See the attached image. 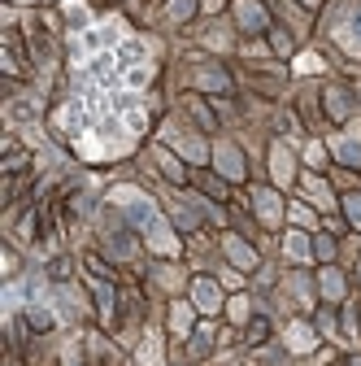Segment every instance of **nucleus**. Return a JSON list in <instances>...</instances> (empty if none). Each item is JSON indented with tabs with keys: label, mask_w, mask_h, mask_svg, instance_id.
I'll return each instance as SVG.
<instances>
[{
	"label": "nucleus",
	"mask_w": 361,
	"mask_h": 366,
	"mask_svg": "<svg viewBox=\"0 0 361 366\" xmlns=\"http://www.w3.org/2000/svg\"><path fill=\"white\" fill-rule=\"evenodd\" d=\"M200 5H205V9L213 14V9H222V0H200Z\"/></svg>",
	"instance_id": "28"
},
{
	"label": "nucleus",
	"mask_w": 361,
	"mask_h": 366,
	"mask_svg": "<svg viewBox=\"0 0 361 366\" xmlns=\"http://www.w3.org/2000/svg\"><path fill=\"white\" fill-rule=\"evenodd\" d=\"M313 253H318V257H335V244H331V236H318V240H313Z\"/></svg>",
	"instance_id": "25"
},
{
	"label": "nucleus",
	"mask_w": 361,
	"mask_h": 366,
	"mask_svg": "<svg viewBox=\"0 0 361 366\" xmlns=\"http://www.w3.org/2000/svg\"><path fill=\"white\" fill-rule=\"evenodd\" d=\"M235 18H240L244 31H265L270 26V18H265V9L257 5V0H235Z\"/></svg>",
	"instance_id": "9"
},
{
	"label": "nucleus",
	"mask_w": 361,
	"mask_h": 366,
	"mask_svg": "<svg viewBox=\"0 0 361 366\" xmlns=\"http://www.w3.org/2000/svg\"><path fill=\"white\" fill-rule=\"evenodd\" d=\"M331 149H335V157H340L344 166H357V170H361V131H357V127H348L344 135H335Z\"/></svg>",
	"instance_id": "6"
},
{
	"label": "nucleus",
	"mask_w": 361,
	"mask_h": 366,
	"mask_svg": "<svg viewBox=\"0 0 361 366\" xmlns=\"http://www.w3.org/2000/svg\"><path fill=\"white\" fill-rule=\"evenodd\" d=\"M196 14V0H170V18L174 22H188Z\"/></svg>",
	"instance_id": "19"
},
{
	"label": "nucleus",
	"mask_w": 361,
	"mask_h": 366,
	"mask_svg": "<svg viewBox=\"0 0 361 366\" xmlns=\"http://www.w3.org/2000/svg\"><path fill=\"white\" fill-rule=\"evenodd\" d=\"M292 222H300V227H309V222H313V214H309V205H292Z\"/></svg>",
	"instance_id": "26"
},
{
	"label": "nucleus",
	"mask_w": 361,
	"mask_h": 366,
	"mask_svg": "<svg viewBox=\"0 0 361 366\" xmlns=\"http://www.w3.org/2000/svg\"><path fill=\"white\" fill-rule=\"evenodd\" d=\"M283 340H288V349H292V353H309L313 345H318V336H313V327H309V323H288V336H283Z\"/></svg>",
	"instance_id": "11"
},
{
	"label": "nucleus",
	"mask_w": 361,
	"mask_h": 366,
	"mask_svg": "<svg viewBox=\"0 0 361 366\" xmlns=\"http://www.w3.org/2000/svg\"><path fill=\"white\" fill-rule=\"evenodd\" d=\"M192 305H196L200 314H218V310H222V288H218L213 280H196V284H192Z\"/></svg>",
	"instance_id": "7"
},
{
	"label": "nucleus",
	"mask_w": 361,
	"mask_h": 366,
	"mask_svg": "<svg viewBox=\"0 0 361 366\" xmlns=\"http://www.w3.org/2000/svg\"><path fill=\"white\" fill-rule=\"evenodd\" d=\"M161 135H166V144H174V149L183 153L188 162H205V157H209V149H205V144L196 140V135H188L183 127H174V122H166V131H161Z\"/></svg>",
	"instance_id": "3"
},
{
	"label": "nucleus",
	"mask_w": 361,
	"mask_h": 366,
	"mask_svg": "<svg viewBox=\"0 0 361 366\" xmlns=\"http://www.w3.org/2000/svg\"><path fill=\"white\" fill-rule=\"evenodd\" d=\"M327 114L331 118H348L352 114V97H348L344 87H327Z\"/></svg>",
	"instance_id": "16"
},
{
	"label": "nucleus",
	"mask_w": 361,
	"mask_h": 366,
	"mask_svg": "<svg viewBox=\"0 0 361 366\" xmlns=\"http://www.w3.org/2000/svg\"><path fill=\"white\" fill-rule=\"evenodd\" d=\"M270 174H275V183H279V188H288V183L296 179V157H292L283 144H275V149H270Z\"/></svg>",
	"instance_id": "8"
},
{
	"label": "nucleus",
	"mask_w": 361,
	"mask_h": 366,
	"mask_svg": "<svg viewBox=\"0 0 361 366\" xmlns=\"http://www.w3.org/2000/svg\"><path fill=\"white\" fill-rule=\"evenodd\" d=\"M331 35L348 57H361V0H348L340 9V18L331 22Z\"/></svg>",
	"instance_id": "2"
},
{
	"label": "nucleus",
	"mask_w": 361,
	"mask_h": 366,
	"mask_svg": "<svg viewBox=\"0 0 361 366\" xmlns=\"http://www.w3.org/2000/svg\"><path fill=\"white\" fill-rule=\"evenodd\" d=\"M161 362H166V353H161V336L148 332L144 345H140V366H161Z\"/></svg>",
	"instance_id": "17"
},
{
	"label": "nucleus",
	"mask_w": 361,
	"mask_h": 366,
	"mask_svg": "<svg viewBox=\"0 0 361 366\" xmlns=\"http://www.w3.org/2000/svg\"><path fill=\"white\" fill-rule=\"evenodd\" d=\"M109 205L126 209V218L144 232V240H148L153 253H161V257H174L178 253V240L170 232V222L161 218V209L153 205V197H144L140 188H131V183H118V188L109 192Z\"/></svg>",
	"instance_id": "1"
},
{
	"label": "nucleus",
	"mask_w": 361,
	"mask_h": 366,
	"mask_svg": "<svg viewBox=\"0 0 361 366\" xmlns=\"http://www.w3.org/2000/svg\"><path fill=\"white\" fill-rule=\"evenodd\" d=\"M192 314H196V305L174 301V305H170V332H174V336H188V332H192Z\"/></svg>",
	"instance_id": "13"
},
{
	"label": "nucleus",
	"mask_w": 361,
	"mask_h": 366,
	"mask_svg": "<svg viewBox=\"0 0 361 366\" xmlns=\"http://www.w3.org/2000/svg\"><path fill=\"white\" fill-rule=\"evenodd\" d=\"M318 288H322L327 301H340V297H344V274H340L335 266H327V270L318 274Z\"/></svg>",
	"instance_id": "15"
},
{
	"label": "nucleus",
	"mask_w": 361,
	"mask_h": 366,
	"mask_svg": "<svg viewBox=\"0 0 361 366\" xmlns=\"http://www.w3.org/2000/svg\"><path fill=\"white\" fill-rule=\"evenodd\" d=\"M270 44H275V49H279V53H288V49H292V39H288L283 31H275V35H270Z\"/></svg>",
	"instance_id": "27"
},
{
	"label": "nucleus",
	"mask_w": 361,
	"mask_h": 366,
	"mask_svg": "<svg viewBox=\"0 0 361 366\" xmlns=\"http://www.w3.org/2000/svg\"><path fill=\"white\" fill-rule=\"evenodd\" d=\"M222 249H227V257H231L240 270H253V266H257V253H253L240 236H222Z\"/></svg>",
	"instance_id": "10"
},
{
	"label": "nucleus",
	"mask_w": 361,
	"mask_h": 366,
	"mask_svg": "<svg viewBox=\"0 0 361 366\" xmlns=\"http://www.w3.org/2000/svg\"><path fill=\"white\" fill-rule=\"evenodd\" d=\"M322 70V57L318 53H300L296 57V74H318Z\"/></svg>",
	"instance_id": "20"
},
{
	"label": "nucleus",
	"mask_w": 361,
	"mask_h": 366,
	"mask_svg": "<svg viewBox=\"0 0 361 366\" xmlns=\"http://www.w3.org/2000/svg\"><path fill=\"white\" fill-rule=\"evenodd\" d=\"M213 166L222 170V179H244V174H248V170H244L240 149H235V144H227V140H222V144L213 149Z\"/></svg>",
	"instance_id": "4"
},
{
	"label": "nucleus",
	"mask_w": 361,
	"mask_h": 366,
	"mask_svg": "<svg viewBox=\"0 0 361 366\" xmlns=\"http://www.w3.org/2000/svg\"><path fill=\"white\" fill-rule=\"evenodd\" d=\"M157 162H161V170H166V179H174V183H183V179H188V170H183V162H178V157H170L166 149H157Z\"/></svg>",
	"instance_id": "18"
},
{
	"label": "nucleus",
	"mask_w": 361,
	"mask_h": 366,
	"mask_svg": "<svg viewBox=\"0 0 361 366\" xmlns=\"http://www.w3.org/2000/svg\"><path fill=\"white\" fill-rule=\"evenodd\" d=\"M227 314H231V323H248V297H231Z\"/></svg>",
	"instance_id": "23"
},
{
	"label": "nucleus",
	"mask_w": 361,
	"mask_h": 366,
	"mask_svg": "<svg viewBox=\"0 0 361 366\" xmlns=\"http://www.w3.org/2000/svg\"><path fill=\"white\" fill-rule=\"evenodd\" d=\"M196 79H200V87H218V92H227V74H222V70H200Z\"/></svg>",
	"instance_id": "22"
},
{
	"label": "nucleus",
	"mask_w": 361,
	"mask_h": 366,
	"mask_svg": "<svg viewBox=\"0 0 361 366\" xmlns=\"http://www.w3.org/2000/svg\"><path fill=\"white\" fill-rule=\"evenodd\" d=\"M344 214H348V222L361 232V192H352V197H344Z\"/></svg>",
	"instance_id": "21"
},
{
	"label": "nucleus",
	"mask_w": 361,
	"mask_h": 366,
	"mask_svg": "<svg viewBox=\"0 0 361 366\" xmlns=\"http://www.w3.org/2000/svg\"><path fill=\"white\" fill-rule=\"evenodd\" d=\"M305 162H309V166H327V149H322V144H309V149H305Z\"/></svg>",
	"instance_id": "24"
},
{
	"label": "nucleus",
	"mask_w": 361,
	"mask_h": 366,
	"mask_svg": "<svg viewBox=\"0 0 361 366\" xmlns=\"http://www.w3.org/2000/svg\"><path fill=\"white\" fill-rule=\"evenodd\" d=\"M283 253H288L292 262H309V257H313V244H309V236H305V232H288Z\"/></svg>",
	"instance_id": "14"
},
{
	"label": "nucleus",
	"mask_w": 361,
	"mask_h": 366,
	"mask_svg": "<svg viewBox=\"0 0 361 366\" xmlns=\"http://www.w3.org/2000/svg\"><path fill=\"white\" fill-rule=\"evenodd\" d=\"M253 205H257V218H261L265 227H279V222H283V201H279V192L257 188V192H253Z\"/></svg>",
	"instance_id": "5"
},
{
	"label": "nucleus",
	"mask_w": 361,
	"mask_h": 366,
	"mask_svg": "<svg viewBox=\"0 0 361 366\" xmlns=\"http://www.w3.org/2000/svg\"><path fill=\"white\" fill-rule=\"evenodd\" d=\"M305 197L318 205V209H335V197H331V188H327L318 174H305Z\"/></svg>",
	"instance_id": "12"
}]
</instances>
